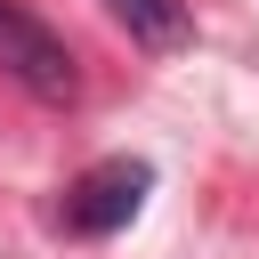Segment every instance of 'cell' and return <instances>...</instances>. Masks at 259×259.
<instances>
[{"mask_svg": "<svg viewBox=\"0 0 259 259\" xmlns=\"http://www.w3.org/2000/svg\"><path fill=\"white\" fill-rule=\"evenodd\" d=\"M0 73H8L16 89H32L40 105H73V97H81L73 49H65L40 16H24L16 0H0Z\"/></svg>", "mask_w": 259, "mask_h": 259, "instance_id": "1", "label": "cell"}, {"mask_svg": "<svg viewBox=\"0 0 259 259\" xmlns=\"http://www.w3.org/2000/svg\"><path fill=\"white\" fill-rule=\"evenodd\" d=\"M146 186H154V170H146L138 154H113V162L81 170V178H73V194H65L73 235H113V227H130V210L146 202Z\"/></svg>", "mask_w": 259, "mask_h": 259, "instance_id": "2", "label": "cell"}, {"mask_svg": "<svg viewBox=\"0 0 259 259\" xmlns=\"http://www.w3.org/2000/svg\"><path fill=\"white\" fill-rule=\"evenodd\" d=\"M121 24H130V40H146V49H178L186 40V0H105Z\"/></svg>", "mask_w": 259, "mask_h": 259, "instance_id": "3", "label": "cell"}]
</instances>
